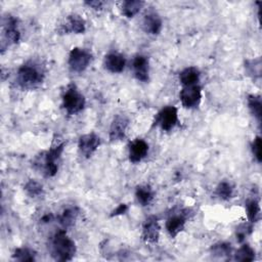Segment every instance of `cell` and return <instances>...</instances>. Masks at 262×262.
<instances>
[{
	"label": "cell",
	"mask_w": 262,
	"mask_h": 262,
	"mask_svg": "<svg viewBox=\"0 0 262 262\" xmlns=\"http://www.w3.org/2000/svg\"><path fill=\"white\" fill-rule=\"evenodd\" d=\"M46 67L40 58L26 60L16 71L15 83L23 90L38 88L45 80Z\"/></svg>",
	"instance_id": "6da1fadb"
},
{
	"label": "cell",
	"mask_w": 262,
	"mask_h": 262,
	"mask_svg": "<svg viewBox=\"0 0 262 262\" xmlns=\"http://www.w3.org/2000/svg\"><path fill=\"white\" fill-rule=\"evenodd\" d=\"M64 146V141L54 139L48 150L42 151L40 155L36 156L33 161L34 168L41 171V173L47 178L53 177L58 171L59 161Z\"/></svg>",
	"instance_id": "7a4b0ae2"
},
{
	"label": "cell",
	"mask_w": 262,
	"mask_h": 262,
	"mask_svg": "<svg viewBox=\"0 0 262 262\" xmlns=\"http://www.w3.org/2000/svg\"><path fill=\"white\" fill-rule=\"evenodd\" d=\"M49 252L55 261H71L77 251L75 242L68 236L66 229L55 231L49 238Z\"/></svg>",
	"instance_id": "3957f363"
},
{
	"label": "cell",
	"mask_w": 262,
	"mask_h": 262,
	"mask_svg": "<svg viewBox=\"0 0 262 262\" xmlns=\"http://www.w3.org/2000/svg\"><path fill=\"white\" fill-rule=\"evenodd\" d=\"M62 107L69 116L77 115L82 112L86 104L85 96L79 91L75 84H70L62 94Z\"/></svg>",
	"instance_id": "277c9868"
},
{
	"label": "cell",
	"mask_w": 262,
	"mask_h": 262,
	"mask_svg": "<svg viewBox=\"0 0 262 262\" xmlns=\"http://www.w3.org/2000/svg\"><path fill=\"white\" fill-rule=\"evenodd\" d=\"M20 41V32L18 30V19L17 17L7 14L2 18V51L4 48Z\"/></svg>",
	"instance_id": "5b68a950"
},
{
	"label": "cell",
	"mask_w": 262,
	"mask_h": 262,
	"mask_svg": "<svg viewBox=\"0 0 262 262\" xmlns=\"http://www.w3.org/2000/svg\"><path fill=\"white\" fill-rule=\"evenodd\" d=\"M92 60V54L89 50L82 47H74L69 54L68 64L72 72L82 73L90 64Z\"/></svg>",
	"instance_id": "8992f818"
},
{
	"label": "cell",
	"mask_w": 262,
	"mask_h": 262,
	"mask_svg": "<svg viewBox=\"0 0 262 262\" xmlns=\"http://www.w3.org/2000/svg\"><path fill=\"white\" fill-rule=\"evenodd\" d=\"M178 123V110L174 105L164 106L155 117L154 126H159L163 131L172 130Z\"/></svg>",
	"instance_id": "52a82bcc"
},
{
	"label": "cell",
	"mask_w": 262,
	"mask_h": 262,
	"mask_svg": "<svg viewBox=\"0 0 262 262\" xmlns=\"http://www.w3.org/2000/svg\"><path fill=\"white\" fill-rule=\"evenodd\" d=\"M85 31V19L76 13L67 15L57 28L58 34H83Z\"/></svg>",
	"instance_id": "ba28073f"
},
{
	"label": "cell",
	"mask_w": 262,
	"mask_h": 262,
	"mask_svg": "<svg viewBox=\"0 0 262 262\" xmlns=\"http://www.w3.org/2000/svg\"><path fill=\"white\" fill-rule=\"evenodd\" d=\"M182 106L191 110L200 105L202 100V87L199 84L183 86L179 93Z\"/></svg>",
	"instance_id": "9c48e42d"
},
{
	"label": "cell",
	"mask_w": 262,
	"mask_h": 262,
	"mask_svg": "<svg viewBox=\"0 0 262 262\" xmlns=\"http://www.w3.org/2000/svg\"><path fill=\"white\" fill-rule=\"evenodd\" d=\"M188 216L189 213L187 212V210H179L178 212L171 213L168 216L165 226L168 234L172 238L176 237L184 229Z\"/></svg>",
	"instance_id": "30bf717a"
},
{
	"label": "cell",
	"mask_w": 262,
	"mask_h": 262,
	"mask_svg": "<svg viewBox=\"0 0 262 262\" xmlns=\"http://www.w3.org/2000/svg\"><path fill=\"white\" fill-rule=\"evenodd\" d=\"M130 120L124 114H117L114 116L110 126L108 138L112 142L120 141L125 138L127 129L129 127Z\"/></svg>",
	"instance_id": "8fae6325"
},
{
	"label": "cell",
	"mask_w": 262,
	"mask_h": 262,
	"mask_svg": "<svg viewBox=\"0 0 262 262\" xmlns=\"http://www.w3.org/2000/svg\"><path fill=\"white\" fill-rule=\"evenodd\" d=\"M101 144L100 137L94 133H87L80 136L78 140V149L80 155L85 158L89 159L92 157V155L97 150L99 145Z\"/></svg>",
	"instance_id": "7c38bea8"
},
{
	"label": "cell",
	"mask_w": 262,
	"mask_h": 262,
	"mask_svg": "<svg viewBox=\"0 0 262 262\" xmlns=\"http://www.w3.org/2000/svg\"><path fill=\"white\" fill-rule=\"evenodd\" d=\"M141 237L145 244L155 245L160 238V225L156 216L147 217L142 224Z\"/></svg>",
	"instance_id": "4fadbf2b"
},
{
	"label": "cell",
	"mask_w": 262,
	"mask_h": 262,
	"mask_svg": "<svg viewBox=\"0 0 262 262\" xmlns=\"http://www.w3.org/2000/svg\"><path fill=\"white\" fill-rule=\"evenodd\" d=\"M134 77L140 81L146 83L149 80V60L148 57L143 54H137L133 57L131 63Z\"/></svg>",
	"instance_id": "5bb4252c"
},
{
	"label": "cell",
	"mask_w": 262,
	"mask_h": 262,
	"mask_svg": "<svg viewBox=\"0 0 262 262\" xmlns=\"http://www.w3.org/2000/svg\"><path fill=\"white\" fill-rule=\"evenodd\" d=\"M149 145L142 138H136L129 143L128 146V158L129 161L133 164L141 162L148 152Z\"/></svg>",
	"instance_id": "9a60e30c"
},
{
	"label": "cell",
	"mask_w": 262,
	"mask_h": 262,
	"mask_svg": "<svg viewBox=\"0 0 262 262\" xmlns=\"http://www.w3.org/2000/svg\"><path fill=\"white\" fill-rule=\"evenodd\" d=\"M142 29L148 35H159L163 28V20L156 11H148L142 18Z\"/></svg>",
	"instance_id": "2e32d148"
},
{
	"label": "cell",
	"mask_w": 262,
	"mask_h": 262,
	"mask_svg": "<svg viewBox=\"0 0 262 262\" xmlns=\"http://www.w3.org/2000/svg\"><path fill=\"white\" fill-rule=\"evenodd\" d=\"M126 66L125 57L118 52L107 53L103 58V67L106 71L113 74L121 73L124 71Z\"/></svg>",
	"instance_id": "e0dca14e"
},
{
	"label": "cell",
	"mask_w": 262,
	"mask_h": 262,
	"mask_svg": "<svg viewBox=\"0 0 262 262\" xmlns=\"http://www.w3.org/2000/svg\"><path fill=\"white\" fill-rule=\"evenodd\" d=\"M79 209L77 207H67L62 210V212L57 216V221L61 225L63 229L72 227L79 216Z\"/></svg>",
	"instance_id": "ac0fdd59"
},
{
	"label": "cell",
	"mask_w": 262,
	"mask_h": 262,
	"mask_svg": "<svg viewBox=\"0 0 262 262\" xmlns=\"http://www.w3.org/2000/svg\"><path fill=\"white\" fill-rule=\"evenodd\" d=\"M155 194V190L148 184H140L135 189V199L142 207L148 206L154 201Z\"/></svg>",
	"instance_id": "d6986e66"
},
{
	"label": "cell",
	"mask_w": 262,
	"mask_h": 262,
	"mask_svg": "<svg viewBox=\"0 0 262 262\" xmlns=\"http://www.w3.org/2000/svg\"><path fill=\"white\" fill-rule=\"evenodd\" d=\"M201 72L195 67H187L179 74V81L182 86H190L199 84Z\"/></svg>",
	"instance_id": "ffe728a7"
},
{
	"label": "cell",
	"mask_w": 262,
	"mask_h": 262,
	"mask_svg": "<svg viewBox=\"0 0 262 262\" xmlns=\"http://www.w3.org/2000/svg\"><path fill=\"white\" fill-rule=\"evenodd\" d=\"M247 104L248 107L253 115V117L256 119L259 125H261L262 121V101L261 97L259 95L255 94H249L247 96Z\"/></svg>",
	"instance_id": "44dd1931"
},
{
	"label": "cell",
	"mask_w": 262,
	"mask_h": 262,
	"mask_svg": "<svg viewBox=\"0 0 262 262\" xmlns=\"http://www.w3.org/2000/svg\"><path fill=\"white\" fill-rule=\"evenodd\" d=\"M144 2L141 0H126L121 4V12L127 18L135 16L143 7Z\"/></svg>",
	"instance_id": "7402d4cb"
},
{
	"label": "cell",
	"mask_w": 262,
	"mask_h": 262,
	"mask_svg": "<svg viewBox=\"0 0 262 262\" xmlns=\"http://www.w3.org/2000/svg\"><path fill=\"white\" fill-rule=\"evenodd\" d=\"M245 208L249 222L255 223L260 219V204L257 198H249L245 203Z\"/></svg>",
	"instance_id": "603a6c76"
},
{
	"label": "cell",
	"mask_w": 262,
	"mask_h": 262,
	"mask_svg": "<svg viewBox=\"0 0 262 262\" xmlns=\"http://www.w3.org/2000/svg\"><path fill=\"white\" fill-rule=\"evenodd\" d=\"M234 185L227 180L220 181L215 188V194L222 201H228L233 196Z\"/></svg>",
	"instance_id": "cb8c5ba5"
},
{
	"label": "cell",
	"mask_w": 262,
	"mask_h": 262,
	"mask_svg": "<svg viewBox=\"0 0 262 262\" xmlns=\"http://www.w3.org/2000/svg\"><path fill=\"white\" fill-rule=\"evenodd\" d=\"M261 68H262V62L260 57L247 59L245 61V70L253 80L261 78Z\"/></svg>",
	"instance_id": "d4e9b609"
},
{
	"label": "cell",
	"mask_w": 262,
	"mask_h": 262,
	"mask_svg": "<svg viewBox=\"0 0 262 262\" xmlns=\"http://www.w3.org/2000/svg\"><path fill=\"white\" fill-rule=\"evenodd\" d=\"M24 190L30 198H39L44 193L43 185L36 179H29L24 185Z\"/></svg>",
	"instance_id": "484cf974"
},
{
	"label": "cell",
	"mask_w": 262,
	"mask_h": 262,
	"mask_svg": "<svg viewBox=\"0 0 262 262\" xmlns=\"http://www.w3.org/2000/svg\"><path fill=\"white\" fill-rule=\"evenodd\" d=\"M211 253L218 258H229L232 253V247L228 243H217L211 247Z\"/></svg>",
	"instance_id": "4316f807"
},
{
	"label": "cell",
	"mask_w": 262,
	"mask_h": 262,
	"mask_svg": "<svg viewBox=\"0 0 262 262\" xmlns=\"http://www.w3.org/2000/svg\"><path fill=\"white\" fill-rule=\"evenodd\" d=\"M12 259L16 261H35L36 260V252L30 248L23 247V248H17L14 250L12 254Z\"/></svg>",
	"instance_id": "83f0119b"
},
{
	"label": "cell",
	"mask_w": 262,
	"mask_h": 262,
	"mask_svg": "<svg viewBox=\"0 0 262 262\" xmlns=\"http://www.w3.org/2000/svg\"><path fill=\"white\" fill-rule=\"evenodd\" d=\"M234 260L241 262H249L255 259V250L249 245H243L234 254Z\"/></svg>",
	"instance_id": "f1b7e54d"
},
{
	"label": "cell",
	"mask_w": 262,
	"mask_h": 262,
	"mask_svg": "<svg viewBox=\"0 0 262 262\" xmlns=\"http://www.w3.org/2000/svg\"><path fill=\"white\" fill-rule=\"evenodd\" d=\"M253 231V223L249 222V223H242L236 227L235 230V235H236V239L237 242L242 243L246 239V237L251 234Z\"/></svg>",
	"instance_id": "f546056e"
},
{
	"label": "cell",
	"mask_w": 262,
	"mask_h": 262,
	"mask_svg": "<svg viewBox=\"0 0 262 262\" xmlns=\"http://www.w3.org/2000/svg\"><path fill=\"white\" fill-rule=\"evenodd\" d=\"M251 148H252V154L256 159V161L258 163H261L262 156H261V137L260 136H256L254 138V140L252 141Z\"/></svg>",
	"instance_id": "4dcf8cb0"
},
{
	"label": "cell",
	"mask_w": 262,
	"mask_h": 262,
	"mask_svg": "<svg viewBox=\"0 0 262 262\" xmlns=\"http://www.w3.org/2000/svg\"><path fill=\"white\" fill-rule=\"evenodd\" d=\"M128 206L126 204H120L116 209H114L111 213V217H117V216H120V215H124L127 213L128 211Z\"/></svg>",
	"instance_id": "1f68e13d"
},
{
	"label": "cell",
	"mask_w": 262,
	"mask_h": 262,
	"mask_svg": "<svg viewBox=\"0 0 262 262\" xmlns=\"http://www.w3.org/2000/svg\"><path fill=\"white\" fill-rule=\"evenodd\" d=\"M84 4L88 5L90 8L95 9V10H99L102 8L104 2L103 1H98V0H94V1H85Z\"/></svg>",
	"instance_id": "d6a6232c"
}]
</instances>
